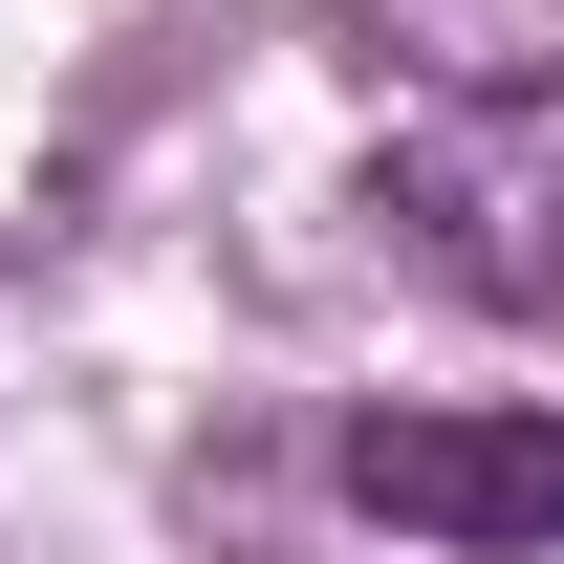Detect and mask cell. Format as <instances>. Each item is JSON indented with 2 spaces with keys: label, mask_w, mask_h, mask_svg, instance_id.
Listing matches in <instances>:
<instances>
[{
  "label": "cell",
  "mask_w": 564,
  "mask_h": 564,
  "mask_svg": "<svg viewBox=\"0 0 564 564\" xmlns=\"http://www.w3.org/2000/svg\"><path fill=\"white\" fill-rule=\"evenodd\" d=\"M369 217H391L456 304L564 326V87H434V109H391Z\"/></svg>",
  "instance_id": "obj_1"
},
{
  "label": "cell",
  "mask_w": 564,
  "mask_h": 564,
  "mask_svg": "<svg viewBox=\"0 0 564 564\" xmlns=\"http://www.w3.org/2000/svg\"><path fill=\"white\" fill-rule=\"evenodd\" d=\"M434 87H564V0H413Z\"/></svg>",
  "instance_id": "obj_3"
},
{
  "label": "cell",
  "mask_w": 564,
  "mask_h": 564,
  "mask_svg": "<svg viewBox=\"0 0 564 564\" xmlns=\"http://www.w3.org/2000/svg\"><path fill=\"white\" fill-rule=\"evenodd\" d=\"M348 499L456 564H564V413H348Z\"/></svg>",
  "instance_id": "obj_2"
}]
</instances>
